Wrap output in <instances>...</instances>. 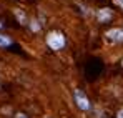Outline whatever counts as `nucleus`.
Returning a JSON list of instances; mask_svg holds the SVG:
<instances>
[{
  "label": "nucleus",
  "mask_w": 123,
  "mask_h": 118,
  "mask_svg": "<svg viewBox=\"0 0 123 118\" xmlns=\"http://www.w3.org/2000/svg\"><path fill=\"white\" fill-rule=\"evenodd\" d=\"M28 27H30L32 32H38V30H40V23H38L37 20H32V22L28 23Z\"/></svg>",
  "instance_id": "7"
},
{
  "label": "nucleus",
  "mask_w": 123,
  "mask_h": 118,
  "mask_svg": "<svg viewBox=\"0 0 123 118\" xmlns=\"http://www.w3.org/2000/svg\"><path fill=\"white\" fill-rule=\"evenodd\" d=\"M117 118H123V110H120V112H118V117Z\"/></svg>",
  "instance_id": "9"
},
{
  "label": "nucleus",
  "mask_w": 123,
  "mask_h": 118,
  "mask_svg": "<svg viewBox=\"0 0 123 118\" xmlns=\"http://www.w3.org/2000/svg\"><path fill=\"white\" fill-rule=\"evenodd\" d=\"M65 43H67V40H65V35H63L62 32L53 30V32H50V33L47 35V45H48L52 50H55V52L62 50V48L65 47Z\"/></svg>",
  "instance_id": "1"
},
{
  "label": "nucleus",
  "mask_w": 123,
  "mask_h": 118,
  "mask_svg": "<svg viewBox=\"0 0 123 118\" xmlns=\"http://www.w3.org/2000/svg\"><path fill=\"white\" fill-rule=\"evenodd\" d=\"M13 13H15V17H17V20L20 22L22 25H28V20H27V15H25V12H23L22 8H13Z\"/></svg>",
  "instance_id": "6"
},
{
  "label": "nucleus",
  "mask_w": 123,
  "mask_h": 118,
  "mask_svg": "<svg viewBox=\"0 0 123 118\" xmlns=\"http://www.w3.org/2000/svg\"><path fill=\"white\" fill-rule=\"evenodd\" d=\"M113 17V12L110 10V8H100L98 10V13H97V19L100 23H106V22H110Z\"/></svg>",
  "instance_id": "4"
},
{
  "label": "nucleus",
  "mask_w": 123,
  "mask_h": 118,
  "mask_svg": "<svg viewBox=\"0 0 123 118\" xmlns=\"http://www.w3.org/2000/svg\"><path fill=\"white\" fill-rule=\"evenodd\" d=\"M12 45H13L12 37L5 35V33H0V48H8V47H12Z\"/></svg>",
  "instance_id": "5"
},
{
  "label": "nucleus",
  "mask_w": 123,
  "mask_h": 118,
  "mask_svg": "<svg viewBox=\"0 0 123 118\" xmlns=\"http://www.w3.org/2000/svg\"><path fill=\"white\" fill-rule=\"evenodd\" d=\"M15 118H28V117H27L25 113H17V115H15Z\"/></svg>",
  "instance_id": "8"
},
{
  "label": "nucleus",
  "mask_w": 123,
  "mask_h": 118,
  "mask_svg": "<svg viewBox=\"0 0 123 118\" xmlns=\"http://www.w3.org/2000/svg\"><path fill=\"white\" fill-rule=\"evenodd\" d=\"M2 28H3V22L0 20V30H2Z\"/></svg>",
  "instance_id": "10"
},
{
  "label": "nucleus",
  "mask_w": 123,
  "mask_h": 118,
  "mask_svg": "<svg viewBox=\"0 0 123 118\" xmlns=\"http://www.w3.org/2000/svg\"><path fill=\"white\" fill-rule=\"evenodd\" d=\"M105 37L111 42H123V28H111L105 33Z\"/></svg>",
  "instance_id": "3"
},
{
  "label": "nucleus",
  "mask_w": 123,
  "mask_h": 118,
  "mask_svg": "<svg viewBox=\"0 0 123 118\" xmlns=\"http://www.w3.org/2000/svg\"><path fill=\"white\" fill-rule=\"evenodd\" d=\"M73 98H75V103H77V106H78L80 110L88 112V110L92 108V103H90L88 97L83 93L82 90H75V92H73Z\"/></svg>",
  "instance_id": "2"
}]
</instances>
